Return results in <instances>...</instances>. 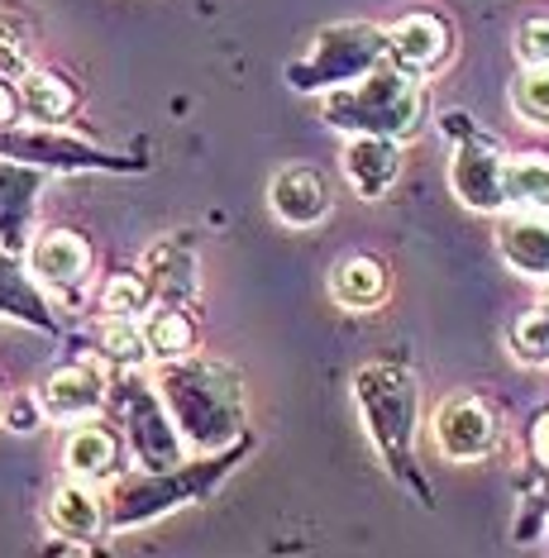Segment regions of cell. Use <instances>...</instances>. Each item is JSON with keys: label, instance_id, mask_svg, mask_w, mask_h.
Masks as SVG:
<instances>
[{"label": "cell", "instance_id": "1", "mask_svg": "<svg viewBox=\"0 0 549 558\" xmlns=\"http://www.w3.org/2000/svg\"><path fill=\"white\" fill-rule=\"evenodd\" d=\"M163 391L172 397L182 425L191 429V439L201 449H215L235 435L239 421V377L220 363H191L163 373Z\"/></svg>", "mask_w": 549, "mask_h": 558}, {"label": "cell", "instance_id": "2", "mask_svg": "<svg viewBox=\"0 0 549 558\" xmlns=\"http://www.w3.org/2000/svg\"><path fill=\"white\" fill-rule=\"evenodd\" d=\"M330 120L335 124H359L368 134H406L416 130V92L402 72L382 68L363 92H344L330 100Z\"/></svg>", "mask_w": 549, "mask_h": 558}, {"label": "cell", "instance_id": "3", "mask_svg": "<svg viewBox=\"0 0 549 558\" xmlns=\"http://www.w3.org/2000/svg\"><path fill=\"white\" fill-rule=\"evenodd\" d=\"M435 435L450 459H478V453L492 449L497 425H492V411L478 397H450L435 415Z\"/></svg>", "mask_w": 549, "mask_h": 558}, {"label": "cell", "instance_id": "4", "mask_svg": "<svg viewBox=\"0 0 549 558\" xmlns=\"http://www.w3.org/2000/svg\"><path fill=\"white\" fill-rule=\"evenodd\" d=\"M273 210L277 220L291 225V230H306V225L325 220L330 210V182L315 168H287L273 177Z\"/></svg>", "mask_w": 549, "mask_h": 558}, {"label": "cell", "instance_id": "5", "mask_svg": "<svg viewBox=\"0 0 549 558\" xmlns=\"http://www.w3.org/2000/svg\"><path fill=\"white\" fill-rule=\"evenodd\" d=\"M392 58L406 72H430L450 58V24L440 15H406L392 29Z\"/></svg>", "mask_w": 549, "mask_h": 558}, {"label": "cell", "instance_id": "6", "mask_svg": "<svg viewBox=\"0 0 549 558\" xmlns=\"http://www.w3.org/2000/svg\"><path fill=\"white\" fill-rule=\"evenodd\" d=\"M397 144L382 134H368V138H354L349 154H344V172H349V182L359 186L368 201H378L382 192L392 186V177H397Z\"/></svg>", "mask_w": 549, "mask_h": 558}, {"label": "cell", "instance_id": "7", "mask_svg": "<svg viewBox=\"0 0 549 558\" xmlns=\"http://www.w3.org/2000/svg\"><path fill=\"white\" fill-rule=\"evenodd\" d=\"M100 397H106V377H100V367H86V363L62 367V373H53L44 383V391H38L48 415H82V411H92V405H100Z\"/></svg>", "mask_w": 549, "mask_h": 558}, {"label": "cell", "instance_id": "8", "mask_svg": "<svg viewBox=\"0 0 549 558\" xmlns=\"http://www.w3.org/2000/svg\"><path fill=\"white\" fill-rule=\"evenodd\" d=\"M86 263H92V253L86 244L68 230H48L34 239V272L44 277L48 287H72L86 277Z\"/></svg>", "mask_w": 549, "mask_h": 558}, {"label": "cell", "instance_id": "9", "mask_svg": "<svg viewBox=\"0 0 549 558\" xmlns=\"http://www.w3.org/2000/svg\"><path fill=\"white\" fill-rule=\"evenodd\" d=\"M454 182H458V196L478 210H492L502 206V162H497L492 148H474L468 144L454 162Z\"/></svg>", "mask_w": 549, "mask_h": 558}, {"label": "cell", "instance_id": "10", "mask_svg": "<svg viewBox=\"0 0 549 558\" xmlns=\"http://www.w3.org/2000/svg\"><path fill=\"white\" fill-rule=\"evenodd\" d=\"M378 34L373 29H330L315 48V82H344L354 77V58H373Z\"/></svg>", "mask_w": 549, "mask_h": 558}, {"label": "cell", "instance_id": "11", "mask_svg": "<svg viewBox=\"0 0 549 558\" xmlns=\"http://www.w3.org/2000/svg\"><path fill=\"white\" fill-rule=\"evenodd\" d=\"M330 291H335L339 306H373V301H382V291H387V272H382L378 258L354 253V258H344L335 268Z\"/></svg>", "mask_w": 549, "mask_h": 558}, {"label": "cell", "instance_id": "12", "mask_svg": "<svg viewBox=\"0 0 549 558\" xmlns=\"http://www.w3.org/2000/svg\"><path fill=\"white\" fill-rule=\"evenodd\" d=\"M502 253L530 277H549V225L540 220H512L502 234Z\"/></svg>", "mask_w": 549, "mask_h": 558}, {"label": "cell", "instance_id": "13", "mask_svg": "<svg viewBox=\"0 0 549 558\" xmlns=\"http://www.w3.org/2000/svg\"><path fill=\"white\" fill-rule=\"evenodd\" d=\"M502 196L521 201V206H549V162L545 158L502 162Z\"/></svg>", "mask_w": 549, "mask_h": 558}, {"label": "cell", "instance_id": "14", "mask_svg": "<svg viewBox=\"0 0 549 558\" xmlns=\"http://www.w3.org/2000/svg\"><path fill=\"white\" fill-rule=\"evenodd\" d=\"M53 525L62 530V535H72V539H86V535H96V525H100V506L96 497L86 487H58L53 492Z\"/></svg>", "mask_w": 549, "mask_h": 558}, {"label": "cell", "instance_id": "15", "mask_svg": "<svg viewBox=\"0 0 549 558\" xmlns=\"http://www.w3.org/2000/svg\"><path fill=\"white\" fill-rule=\"evenodd\" d=\"M130 401H134V421H130V429H134L139 449L148 453V463H163V468H168V463L177 459V449H172L168 429H163V411L153 405L148 391H134Z\"/></svg>", "mask_w": 549, "mask_h": 558}, {"label": "cell", "instance_id": "16", "mask_svg": "<svg viewBox=\"0 0 549 558\" xmlns=\"http://www.w3.org/2000/svg\"><path fill=\"white\" fill-rule=\"evenodd\" d=\"M68 468L76 477H106L115 468V439L96 425L76 429V435L68 439Z\"/></svg>", "mask_w": 549, "mask_h": 558}, {"label": "cell", "instance_id": "17", "mask_svg": "<svg viewBox=\"0 0 549 558\" xmlns=\"http://www.w3.org/2000/svg\"><path fill=\"white\" fill-rule=\"evenodd\" d=\"M144 339H148L153 353H163V359H177V353H187L191 344H196V325H191L177 306H163V311H153Z\"/></svg>", "mask_w": 549, "mask_h": 558}, {"label": "cell", "instance_id": "18", "mask_svg": "<svg viewBox=\"0 0 549 558\" xmlns=\"http://www.w3.org/2000/svg\"><path fill=\"white\" fill-rule=\"evenodd\" d=\"M72 86L62 77H48V72H29L24 77V106H29V116L38 120H62L72 110Z\"/></svg>", "mask_w": 549, "mask_h": 558}, {"label": "cell", "instance_id": "19", "mask_svg": "<svg viewBox=\"0 0 549 558\" xmlns=\"http://www.w3.org/2000/svg\"><path fill=\"white\" fill-rule=\"evenodd\" d=\"M512 344H516V359H526V363H549V306L521 315Z\"/></svg>", "mask_w": 549, "mask_h": 558}, {"label": "cell", "instance_id": "20", "mask_svg": "<svg viewBox=\"0 0 549 558\" xmlns=\"http://www.w3.org/2000/svg\"><path fill=\"white\" fill-rule=\"evenodd\" d=\"M512 100H516V110H521L526 120L549 124V68H530L526 77L516 82Z\"/></svg>", "mask_w": 549, "mask_h": 558}, {"label": "cell", "instance_id": "21", "mask_svg": "<svg viewBox=\"0 0 549 558\" xmlns=\"http://www.w3.org/2000/svg\"><path fill=\"white\" fill-rule=\"evenodd\" d=\"M100 306H106L115 320H134V315L144 311V282H139V277H110Z\"/></svg>", "mask_w": 549, "mask_h": 558}, {"label": "cell", "instance_id": "22", "mask_svg": "<svg viewBox=\"0 0 549 558\" xmlns=\"http://www.w3.org/2000/svg\"><path fill=\"white\" fill-rule=\"evenodd\" d=\"M516 53L526 68H549V20H530L516 34Z\"/></svg>", "mask_w": 549, "mask_h": 558}, {"label": "cell", "instance_id": "23", "mask_svg": "<svg viewBox=\"0 0 549 558\" xmlns=\"http://www.w3.org/2000/svg\"><path fill=\"white\" fill-rule=\"evenodd\" d=\"M106 353H110V359H124V363H139L148 353V339L139 335L130 320H115L106 329Z\"/></svg>", "mask_w": 549, "mask_h": 558}, {"label": "cell", "instance_id": "24", "mask_svg": "<svg viewBox=\"0 0 549 558\" xmlns=\"http://www.w3.org/2000/svg\"><path fill=\"white\" fill-rule=\"evenodd\" d=\"M535 449H540V463L549 468V421H545L540 429H535Z\"/></svg>", "mask_w": 549, "mask_h": 558}, {"label": "cell", "instance_id": "25", "mask_svg": "<svg viewBox=\"0 0 549 558\" xmlns=\"http://www.w3.org/2000/svg\"><path fill=\"white\" fill-rule=\"evenodd\" d=\"M5 116H10V92L0 86V120H5Z\"/></svg>", "mask_w": 549, "mask_h": 558}, {"label": "cell", "instance_id": "26", "mask_svg": "<svg viewBox=\"0 0 549 558\" xmlns=\"http://www.w3.org/2000/svg\"><path fill=\"white\" fill-rule=\"evenodd\" d=\"M0 405H5V397H0Z\"/></svg>", "mask_w": 549, "mask_h": 558}, {"label": "cell", "instance_id": "27", "mask_svg": "<svg viewBox=\"0 0 549 558\" xmlns=\"http://www.w3.org/2000/svg\"><path fill=\"white\" fill-rule=\"evenodd\" d=\"M545 306H549V301H545Z\"/></svg>", "mask_w": 549, "mask_h": 558}]
</instances>
